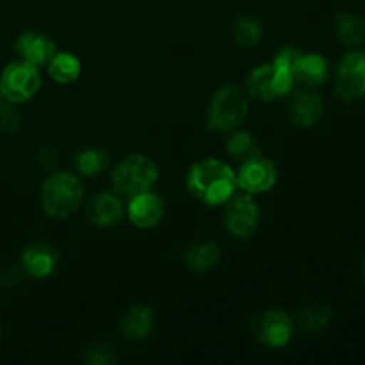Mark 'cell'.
I'll return each mask as SVG.
<instances>
[{"label": "cell", "mask_w": 365, "mask_h": 365, "mask_svg": "<svg viewBox=\"0 0 365 365\" xmlns=\"http://www.w3.org/2000/svg\"><path fill=\"white\" fill-rule=\"evenodd\" d=\"M185 187L203 205H223L239 191L237 171L221 159H202L189 168Z\"/></svg>", "instance_id": "6da1fadb"}, {"label": "cell", "mask_w": 365, "mask_h": 365, "mask_svg": "<svg viewBox=\"0 0 365 365\" xmlns=\"http://www.w3.org/2000/svg\"><path fill=\"white\" fill-rule=\"evenodd\" d=\"M84 198V185L77 175L70 171H56L48 175L41 185L39 200L46 216L66 220L73 216Z\"/></svg>", "instance_id": "7a4b0ae2"}, {"label": "cell", "mask_w": 365, "mask_h": 365, "mask_svg": "<svg viewBox=\"0 0 365 365\" xmlns=\"http://www.w3.org/2000/svg\"><path fill=\"white\" fill-rule=\"evenodd\" d=\"M248 107L250 96L245 88L237 84L221 86L210 96L209 107H207V130L221 132V134L235 130L245 121Z\"/></svg>", "instance_id": "3957f363"}, {"label": "cell", "mask_w": 365, "mask_h": 365, "mask_svg": "<svg viewBox=\"0 0 365 365\" xmlns=\"http://www.w3.org/2000/svg\"><path fill=\"white\" fill-rule=\"evenodd\" d=\"M114 191L125 198L153 189L159 180V166L145 153H130L113 168Z\"/></svg>", "instance_id": "277c9868"}, {"label": "cell", "mask_w": 365, "mask_h": 365, "mask_svg": "<svg viewBox=\"0 0 365 365\" xmlns=\"http://www.w3.org/2000/svg\"><path fill=\"white\" fill-rule=\"evenodd\" d=\"M294 75L291 70L278 66L273 61L260 64L246 77L245 89L250 98L259 102H277L294 91Z\"/></svg>", "instance_id": "5b68a950"}, {"label": "cell", "mask_w": 365, "mask_h": 365, "mask_svg": "<svg viewBox=\"0 0 365 365\" xmlns=\"http://www.w3.org/2000/svg\"><path fill=\"white\" fill-rule=\"evenodd\" d=\"M43 86L41 71L38 66L24 59L13 61L0 73V93L7 102L20 106L39 93Z\"/></svg>", "instance_id": "8992f818"}, {"label": "cell", "mask_w": 365, "mask_h": 365, "mask_svg": "<svg viewBox=\"0 0 365 365\" xmlns=\"http://www.w3.org/2000/svg\"><path fill=\"white\" fill-rule=\"evenodd\" d=\"M223 227L235 239H250L260 225V205L255 196L248 192H235L223 203Z\"/></svg>", "instance_id": "52a82bcc"}, {"label": "cell", "mask_w": 365, "mask_h": 365, "mask_svg": "<svg viewBox=\"0 0 365 365\" xmlns=\"http://www.w3.org/2000/svg\"><path fill=\"white\" fill-rule=\"evenodd\" d=\"M250 327L255 341L273 349L285 348L294 335V321L282 309H269L257 314Z\"/></svg>", "instance_id": "ba28073f"}, {"label": "cell", "mask_w": 365, "mask_h": 365, "mask_svg": "<svg viewBox=\"0 0 365 365\" xmlns=\"http://www.w3.org/2000/svg\"><path fill=\"white\" fill-rule=\"evenodd\" d=\"M335 93L344 102L365 96V52L353 50L341 57L335 70Z\"/></svg>", "instance_id": "9c48e42d"}, {"label": "cell", "mask_w": 365, "mask_h": 365, "mask_svg": "<svg viewBox=\"0 0 365 365\" xmlns=\"http://www.w3.org/2000/svg\"><path fill=\"white\" fill-rule=\"evenodd\" d=\"M278 182V166L271 159L259 155L241 163L237 171L239 191L248 195H264L269 192Z\"/></svg>", "instance_id": "30bf717a"}, {"label": "cell", "mask_w": 365, "mask_h": 365, "mask_svg": "<svg viewBox=\"0 0 365 365\" xmlns=\"http://www.w3.org/2000/svg\"><path fill=\"white\" fill-rule=\"evenodd\" d=\"M166 214V205L163 198L150 189V191L139 192V195L127 198V212L125 217L130 221L132 227L139 230H152L159 227Z\"/></svg>", "instance_id": "8fae6325"}, {"label": "cell", "mask_w": 365, "mask_h": 365, "mask_svg": "<svg viewBox=\"0 0 365 365\" xmlns=\"http://www.w3.org/2000/svg\"><path fill=\"white\" fill-rule=\"evenodd\" d=\"M127 203L116 191H102L89 200L86 217L96 228H113L123 221Z\"/></svg>", "instance_id": "7c38bea8"}, {"label": "cell", "mask_w": 365, "mask_h": 365, "mask_svg": "<svg viewBox=\"0 0 365 365\" xmlns=\"http://www.w3.org/2000/svg\"><path fill=\"white\" fill-rule=\"evenodd\" d=\"M59 252L56 246L45 241H36L25 246L20 255V266L31 278L43 280L50 277L59 266Z\"/></svg>", "instance_id": "4fadbf2b"}, {"label": "cell", "mask_w": 365, "mask_h": 365, "mask_svg": "<svg viewBox=\"0 0 365 365\" xmlns=\"http://www.w3.org/2000/svg\"><path fill=\"white\" fill-rule=\"evenodd\" d=\"M289 118L294 125L303 128H310L324 114V102L319 93L314 91L312 88H303L294 91L289 100Z\"/></svg>", "instance_id": "5bb4252c"}, {"label": "cell", "mask_w": 365, "mask_h": 365, "mask_svg": "<svg viewBox=\"0 0 365 365\" xmlns=\"http://www.w3.org/2000/svg\"><path fill=\"white\" fill-rule=\"evenodd\" d=\"M16 53L20 59L34 64V66H46L57 52V45L48 34L39 31L21 32L16 39Z\"/></svg>", "instance_id": "9a60e30c"}, {"label": "cell", "mask_w": 365, "mask_h": 365, "mask_svg": "<svg viewBox=\"0 0 365 365\" xmlns=\"http://www.w3.org/2000/svg\"><path fill=\"white\" fill-rule=\"evenodd\" d=\"M153 327H155V316L148 305L130 307L120 319V331L127 341L141 342L150 337Z\"/></svg>", "instance_id": "2e32d148"}, {"label": "cell", "mask_w": 365, "mask_h": 365, "mask_svg": "<svg viewBox=\"0 0 365 365\" xmlns=\"http://www.w3.org/2000/svg\"><path fill=\"white\" fill-rule=\"evenodd\" d=\"M182 259L191 271L207 273L216 269L221 262V248L214 241H195L185 246Z\"/></svg>", "instance_id": "e0dca14e"}, {"label": "cell", "mask_w": 365, "mask_h": 365, "mask_svg": "<svg viewBox=\"0 0 365 365\" xmlns=\"http://www.w3.org/2000/svg\"><path fill=\"white\" fill-rule=\"evenodd\" d=\"M294 81L303 88H316L328 77V61L321 53H302L292 68Z\"/></svg>", "instance_id": "ac0fdd59"}, {"label": "cell", "mask_w": 365, "mask_h": 365, "mask_svg": "<svg viewBox=\"0 0 365 365\" xmlns=\"http://www.w3.org/2000/svg\"><path fill=\"white\" fill-rule=\"evenodd\" d=\"M232 38L241 48L257 46L264 38V24L255 14H237L232 21Z\"/></svg>", "instance_id": "d6986e66"}, {"label": "cell", "mask_w": 365, "mask_h": 365, "mask_svg": "<svg viewBox=\"0 0 365 365\" xmlns=\"http://www.w3.org/2000/svg\"><path fill=\"white\" fill-rule=\"evenodd\" d=\"M48 75L57 82V84H73L82 73V63L75 53L57 50L52 59L46 64Z\"/></svg>", "instance_id": "ffe728a7"}, {"label": "cell", "mask_w": 365, "mask_h": 365, "mask_svg": "<svg viewBox=\"0 0 365 365\" xmlns=\"http://www.w3.org/2000/svg\"><path fill=\"white\" fill-rule=\"evenodd\" d=\"M225 150L232 159L239 160V163H246V160L260 155V145L255 135L246 130H239V128L227 132Z\"/></svg>", "instance_id": "44dd1931"}, {"label": "cell", "mask_w": 365, "mask_h": 365, "mask_svg": "<svg viewBox=\"0 0 365 365\" xmlns=\"http://www.w3.org/2000/svg\"><path fill=\"white\" fill-rule=\"evenodd\" d=\"M331 29H334V34L337 36L339 41H342L344 45L356 46L360 43H364L365 39V21L359 14H335L334 21H331Z\"/></svg>", "instance_id": "7402d4cb"}, {"label": "cell", "mask_w": 365, "mask_h": 365, "mask_svg": "<svg viewBox=\"0 0 365 365\" xmlns=\"http://www.w3.org/2000/svg\"><path fill=\"white\" fill-rule=\"evenodd\" d=\"M110 155L103 148H84L75 155V168L84 177H95L109 168Z\"/></svg>", "instance_id": "603a6c76"}, {"label": "cell", "mask_w": 365, "mask_h": 365, "mask_svg": "<svg viewBox=\"0 0 365 365\" xmlns=\"http://www.w3.org/2000/svg\"><path fill=\"white\" fill-rule=\"evenodd\" d=\"M331 317H334V310L327 303H312V305L305 307L303 312L299 314V323L305 330L319 331L330 324Z\"/></svg>", "instance_id": "cb8c5ba5"}, {"label": "cell", "mask_w": 365, "mask_h": 365, "mask_svg": "<svg viewBox=\"0 0 365 365\" xmlns=\"http://www.w3.org/2000/svg\"><path fill=\"white\" fill-rule=\"evenodd\" d=\"M84 360L93 365H113L118 362V353L103 342H93L84 349Z\"/></svg>", "instance_id": "d4e9b609"}, {"label": "cell", "mask_w": 365, "mask_h": 365, "mask_svg": "<svg viewBox=\"0 0 365 365\" xmlns=\"http://www.w3.org/2000/svg\"><path fill=\"white\" fill-rule=\"evenodd\" d=\"M21 125V114L14 107V103H0V132L2 134H14Z\"/></svg>", "instance_id": "484cf974"}, {"label": "cell", "mask_w": 365, "mask_h": 365, "mask_svg": "<svg viewBox=\"0 0 365 365\" xmlns=\"http://www.w3.org/2000/svg\"><path fill=\"white\" fill-rule=\"evenodd\" d=\"M302 50L298 48V46L294 45H287V46H282L280 50H278L277 53H274L273 57V63L278 64V66L285 68V70H291L294 68L296 61L299 59V56H302Z\"/></svg>", "instance_id": "4316f807"}, {"label": "cell", "mask_w": 365, "mask_h": 365, "mask_svg": "<svg viewBox=\"0 0 365 365\" xmlns=\"http://www.w3.org/2000/svg\"><path fill=\"white\" fill-rule=\"evenodd\" d=\"M39 163H41L45 168L53 166V164L57 163V153H56V150H53V148H45V150H41V152H39Z\"/></svg>", "instance_id": "83f0119b"}, {"label": "cell", "mask_w": 365, "mask_h": 365, "mask_svg": "<svg viewBox=\"0 0 365 365\" xmlns=\"http://www.w3.org/2000/svg\"><path fill=\"white\" fill-rule=\"evenodd\" d=\"M364 277H365V260H364Z\"/></svg>", "instance_id": "f1b7e54d"}, {"label": "cell", "mask_w": 365, "mask_h": 365, "mask_svg": "<svg viewBox=\"0 0 365 365\" xmlns=\"http://www.w3.org/2000/svg\"><path fill=\"white\" fill-rule=\"evenodd\" d=\"M0 337H2V328H0Z\"/></svg>", "instance_id": "f546056e"}, {"label": "cell", "mask_w": 365, "mask_h": 365, "mask_svg": "<svg viewBox=\"0 0 365 365\" xmlns=\"http://www.w3.org/2000/svg\"><path fill=\"white\" fill-rule=\"evenodd\" d=\"M0 98H2V93H0Z\"/></svg>", "instance_id": "4dcf8cb0"}]
</instances>
